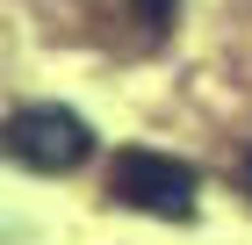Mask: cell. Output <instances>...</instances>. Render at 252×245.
Instances as JSON below:
<instances>
[{"label": "cell", "instance_id": "1", "mask_svg": "<svg viewBox=\"0 0 252 245\" xmlns=\"http://www.w3.org/2000/svg\"><path fill=\"white\" fill-rule=\"evenodd\" d=\"M194 166L173 159V151H116V166H108V202L116 209H137V216H158V224H188L194 216Z\"/></svg>", "mask_w": 252, "mask_h": 245}, {"label": "cell", "instance_id": "2", "mask_svg": "<svg viewBox=\"0 0 252 245\" xmlns=\"http://www.w3.org/2000/svg\"><path fill=\"white\" fill-rule=\"evenodd\" d=\"M0 159H15L29 173H72L94 159V130L58 101H29V108L0 115Z\"/></svg>", "mask_w": 252, "mask_h": 245}, {"label": "cell", "instance_id": "3", "mask_svg": "<svg viewBox=\"0 0 252 245\" xmlns=\"http://www.w3.org/2000/svg\"><path fill=\"white\" fill-rule=\"evenodd\" d=\"M130 15L144 22V36H166L173 29V0H130Z\"/></svg>", "mask_w": 252, "mask_h": 245}]
</instances>
